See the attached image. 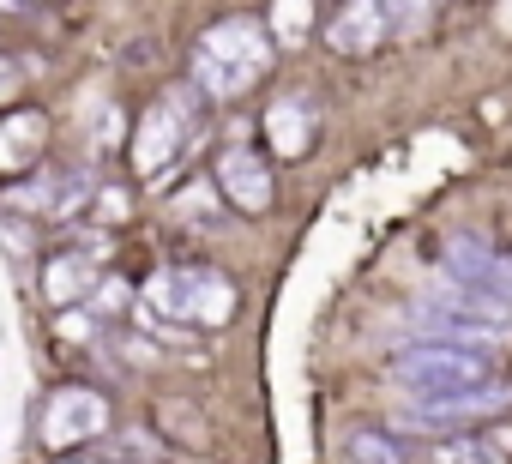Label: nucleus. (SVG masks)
<instances>
[{
    "mask_svg": "<svg viewBox=\"0 0 512 464\" xmlns=\"http://www.w3.org/2000/svg\"><path fill=\"white\" fill-rule=\"evenodd\" d=\"M272 61H278L272 25L253 13H229L193 43V91L211 103H235L272 73Z\"/></svg>",
    "mask_w": 512,
    "mask_h": 464,
    "instance_id": "f257e3e1",
    "label": "nucleus"
},
{
    "mask_svg": "<svg viewBox=\"0 0 512 464\" xmlns=\"http://www.w3.org/2000/svg\"><path fill=\"white\" fill-rule=\"evenodd\" d=\"M386 380L398 392H410V404H416V398H440V392H458V386H482V380H494V368H488V350L410 344L386 362Z\"/></svg>",
    "mask_w": 512,
    "mask_h": 464,
    "instance_id": "f03ea898",
    "label": "nucleus"
},
{
    "mask_svg": "<svg viewBox=\"0 0 512 464\" xmlns=\"http://www.w3.org/2000/svg\"><path fill=\"white\" fill-rule=\"evenodd\" d=\"M145 308L169 314L175 326H223L235 314V290L223 272H205V266H163L151 284H145Z\"/></svg>",
    "mask_w": 512,
    "mask_h": 464,
    "instance_id": "7ed1b4c3",
    "label": "nucleus"
},
{
    "mask_svg": "<svg viewBox=\"0 0 512 464\" xmlns=\"http://www.w3.org/2000/svg\"><path fill=\"white\" fill-rule=\"evenodd\" d=\"M193 133H199L193 97H187V91L157 97V103L139 115V139H133V169H139V181H163V175L187 157V139H193Z\"/></svg>",
    "mask_w": 512,
    "mask_h": 464,
    "instance_id": "20e7f679",
    "label": "nucleus"
},
{
    "mask_svg": "<svg viewBox=\"0 0 512 464\" xmlns=\"http://www.w3.org/2000/svg\"><path fill=\"white\" fill-rule=\"evenodd\" d=\"M512 410V386L506 380H482V386H458V392H440V398H416L392 416V428H410V434H458V422H482V416H500Z\"/></svg>",
    "mask_w": 512,
    "mask_h": 464,
    "instance_id": "39448f33",
    "label": "nucleus"
},
{
    "mask_svg": "<svg viewBox=\"0 0 512 464\" xmlns=\"http://www.w3.org/2000/svg\"><path fill=\"white\" fill-rule=\"evenodd\" d=\"M37 434H43V446H55V452L109 434V404H103V392H91V386H61V392H49L43 410H37Z\"/></svg>",
    "mask_w": 512,
    "mask_h": 464,
    "instance_id": "423d86ee",
    "label": "nucleus"
},
{
    "mask_svg": "<svg viewBox=\"0 0 512 464\" xmlns=\"http://www.w3.org/2000/svg\"><path fill=\"white\" fill-rule=\"evenodd\" d=\"M440 266H446V278L470 284L476 296H488V302H500L512 314V254H500L482 236H464V229H458V236L440 242Z\"/></svg>",
    "mask_w": 512,
    "mask_h": 464,
    "instance_id": "0eeeda50",
    "label": "nucleus"
},
{
    "mask_svg": "<svg viewBox=\"0 0 512 464\" xmlns=\"http://www.w3.org/2000/svg\"><path fill=\"white\" fill-rule=\"evenodd\" d=\"M211 187H217V199H229L241 217H260V211L272 205V169H266L260 151L241 145V139L211 157Z\"/></svg>",
    "mask_w": 512,
    "mask_h": 464,
    "instance_id": "6e6552de",
    "label": "nucleus"
},
{
    "mask_svg": "<svg viewBox=\"0 0 512 464\" xmlns=\"http://www.w3.org/2000/svg\"><path fill=\"white\" fill-rule=\"evenodd\" d=\"M320 133V115H314V97L308 91H284L266 103V139L278 157H308V139Z\"/></svg>",
    "mask_w": 512,
    "mask_h": 464,
    "instance_id": "1a4fd4ad",
    "label": "nucleus"
},
{
    "mask_svg": "<svg viewBox=\"0 0 512 464\" xmlns=\"http://www.w3.org/2000/svg\"><path fill=\"white\" fill-rule=\"evenodd\" d=\"M422 464H512V428H464L422 452Z\"/></svg>",
    "mask_w": 512,
    "mask_h": 464,
    "instance_id": "9d476101",
    "label": "nucleus"
},
{
    "mask_svg": "<svg viewBox=\"0 0 512 464\" xmlns=\"http://www.w3.org/2000/svg\"><path fill=\"white\" fill-rule=\"evenodd\" d=\"M380 43H386V7H374V0L338 7L326 25V49H338V55H374Z\"/></svg>",
    "mask_w": 512,
    "mask_h": 464,
    "instance_id": "9b49d317",
    "label": "nucleus"
},
{
    "mask_svg": "<svg viewBox=\"0 0 512 464\" xmlns=\"http://www.w3.org/2000/svg\"><path fill=\"white\" fill-rule=\"evenodd\" d=\"M43 139H49V121H43L37 109H19V115H7V121H0V175H13V169L37 163Z\"/></svg>",
    "mask_w": 512,
    "mask_h": 464,
    "instance_id": "f8f14e48",
    "label": "nucleus"
},
{
    "mask_svg": "<svg viewBox=\"0 0 512 464\" xmlns=\"http://www.w3.org/2000/svg\"><path fill=\"white\" fill-rule=\"evenodd\" d=\"M91 290H97V266H91L85 254H61V260H49V272H43V296H49L55 308L85 302Z\"/></svg>",
    "mask_w": 512,
    "mask_h": 464,
    "instance_id": "ddd939ff",
    "label": "nucleus"
},
{
    "mask_svg": "<svg viewBox=\"0 0 512 464\" xmlns=\"http://www.w3.org/2000/svg\"><path fill=\"white\" fill-rule=\"evenodd\" d=\"M344 458H350V464H410L404 440L386 434V428H356V434L344 440Z\"/></svg>",
    "mask_w": 512,
    "mask_h": 464,
    "instance_id": "4468645a",
    "label": "nucleus"
},
{
    "mask_svg": "<svg viewBox=\"0 0 512 464\" xmlns=\"http://www.w3.org/2000/svg\"><path fill=\"white\" fill-rule=\"evenodd\" d=\"M0 248H7V260H31V254H37L31 223H25V217H13V211H0Z\"/></svg>",
    "mask_w": 512,
    "mask_h": 464,
    "instance_id": "2eb2a0df",
    "label": "nucleus"
},
{
    "mask_svg": "<svg viewBox=\"0 0 512 464\" xmlns=\"http://www.w3.org/2000/svg\"><path fill=\"white\" fill-rule=\"evenodd\" d=\"M25 79H31V61H19V55H0V109H7V103L25 91Z\"/></svg>",
    "mask_w": 512,
    "mask_h": 464,
    "instance_id": "dca6fc26",
    "label": "nucleus"
},
{
    "mask_svg": "<svg viewBox=\"0 0 512 464\" xmlns=\"http://www.w3.org/2000/svg\"><path fill=\"white\" fill-rule=\"evenodd\" d=\"M428 7H386V25H398V31H428Z\"/></svg>",
    "mask_w": 512,
    "mask_h": 464,
    "instance_id": "f3484780",
    "label": "nucleus"
},
{
    "mask_svg": "<svg viewBox=\"0 0 512 464\" xmlns=\"http://www.w3.org/2000/svg\"><path fill=\"white\" fill-rule=\"evenodd\" d=\"M61 464H103V458H61Z\"/></svg>",
    "mask_w": 512,
    "mask_h": 464,
    "instance_id": "a211bd4d",
    "label": "nucleus"
}]
</instances>
